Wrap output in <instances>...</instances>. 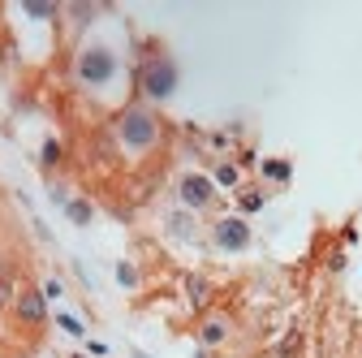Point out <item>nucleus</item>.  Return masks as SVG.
<instances>
[{
  "label": "nucleus",
  "mask_w": 362,
  "mask_h": 358,
  "mask_svg": "<svg viewBox=\"0 0 362 358\" xmlns=\"http://www.w3.org/2000/svg\"><path fill=\"white\" fill-rule=\"evenodd\" d=\"M121 138H125V147H151L156 143V121L147 117V112H125L121 117Z\"/></svg>",
  "instance_id": "1"
},
{
  "label": "nucleus",
  "mask_w": 362,
  "mask_h": 358,
  "mask_svg": "<svg viewBox=\"0 0 362 358\" xmlns=\"http://www.w3.org/2000/svg\"><path fill=\"white\" fill-rule=\"evenodd\" d=\"M112 70H117V61H112V52H104V48H91V52H82V61H78L82 83H108Z\"/></svg>",
  "instance_id": "2"
},
{
  "label": "nucleus",
  "mask_w": 362,
  "mask_h": 358,
  "mask_svg": "<svg viewBox=\"0 0 362 358\" xmlns=\"http://www.w3.org/2000/svg\"><path fill=\"white\" fill-rule=\"evenodd\" d=\"M13 306H18V315H22L26 324H43V319H47V302H43L39 289H22V294L13 298Z\"/></svg>",
  "instance_id": "3"
},
{
  "label": "nucleus",
  "mask_w": 362,
  "mask_h": 358,
  "mask_svg": "<svg viewBox=\"0 0 362 358\" xmlns=\"http://www.w3.org/2000/svg\"><path fill=\"white\" fill-rule=\"evenodd\" d=\"M169 91H173V65H169V61H156L151 70H147V95L164 100Z\"/></svg>",
  "instance_id": "4"
},
{
  "label": "nucleus",
  "mask_w": 362,
  "mask_h": 358,
  "mask_svg": "<svg viewBox=\"0 0 362 358\" xmlns=\"http://www.w3.org/2000/svg\"><path fill=\"white\" fill-rule=\"evenodd\" d=\"M181 199H186V207H207L211 203V182L207 177H186V182H181Z\"/></svg>",
  "instance_id": "5"
},
{
  "label": "nucleus",
  "mask_w": 362,
  "mask_h": 358,
  "mask_svg": "<svg viewBox=\"0 0 362 358\" xmlns=\"http://www.w3.org/2000/svg\"><path fill=\"white\" fill-rule=\"evenodd\" d=\"M216 242H220V246H228V251H237V246L251 242V229H246L242 220H220V224H216Z\"/></svg>",
  "instance_id": "6"
},
{
  "label": "nucleus",
  "mask_w": 362,
  "mask_h": 358,
  "mask_svg": "<svg viewBox=\"0 0 362 358\" xmlns=\"http://www.w3.org/2000/svg\"><path fill=\"white\" fill-rule=\"evenodd\" d=\"M298 350H302V333L293 328V333H289V337L281 341V346H276V358H293V354H298Z\"/></svg>",
  "instance_id": "7"
},
{
  "label": "nucleus",
  "mask_w": 362,
  "mask_h": 358,
  "mask_svg": "<svg viewBox=\"0 0 362 358\" xmlns=\"http://www.w3.org/2000/svg\"><path fill=\"white\" fill-rule=\"evenodd\" d=\"M224 333H228V324H224V319H207L203 341H207V346H216V341H224Z\"/></svg>",
  "instance_id": "8"
},
{
  "label": "nucleus",
  "mask_w": 362,
  "mask_h": 358,
  "mask_svg": "<svg viewBox=\"0 0 362 358\" xmlns=\"http://www.w3.org/2000/svg\"><path fill=\"white\" fill-rule=\"evenodd\" d=\"M70 216H74L78 224H87V220H91V203H82V199H74V203H70Z\"/></svg>",
  "instance_id": "9"
},
{
  "label": "nucleus",
  "mask_w": 362,
  "mask_h": 358,
  "mask_svg": "<svg viewBox=\"0 0 362 358\" xmlns=\"http://www.w3.org/2000/svg\"><path fill=\"white\" fill-rule=\"evenodd\" d=\"M216 182H220V186H237V169H233V165H220V169H216Z\"/></svg>",
  "instance_id": "10"
},
{
  "label": "nucleus",
  "mask_w": 362,
  "mask_h": 358,
  "mask_svg": "<svg viewBox=\"0 0 362 358\" xmlns=\"http://www.w3.org/2000/svg\"><path fill=\"white\" fill-rule=\"evenodd\" d=\"M13 298H18V294H13V281H9L5 272H0V306H9Z\"/></svg>",
  "instance_id": "11"
},
{
  "label": "nucleus",
  "mask_w": 362,
  "mask_h": 358,
  "mask_svg": "<svg viewBox=\"0 0 362 358\" xmlns=\"http://www.w3.org/2000/svg\"><path fill=\"white\" fill-rule=\"evenodd\" d=\"M56 160H61V143L47 138V143H43V165H56Z\"/></svg>",
  "instance_id": "12"
},
{
  "label": "nucleus",
  "mask_w": 362,
  "mask_h": 358,
  "mask_svg": "<svg viewBox=\"0 0 362 358\" xmlns=\"http://www.w3.org/2000/svg\"><path fill=\"white\" fill-rule=\"evenodd\" d=\"M117 281H121V285H134V281H138V272L129 268V264H121V268H117Z\"/></svg>",
  "instance_id": "13"
},
{
  "label": "nucleus",
  "mask_w": 362,
  "mask_h": 358,
  "mask_svg": "<svg viewBox=\"0 0 362 358\" xmlns=\"http://www.w3.org/2000/svg\"><path fill=\"white\" fill-rule=\"evenodd\" d=\"M263 173L276 177V182H285V177H289V165H263Z\"/></svg>",
  "instance_id": "14"
},
{
  "label": "nucleus",
  "mask_w": 362,
  "mask_h": 358,
  "mask_svg": "<svg viewBox=\"0 0 362 358\" xmlns=\"http://www.w3.org/2000/svg\"><path fill=\"white\" fill-rule=\"evenodd\" d=\"M190 298L203 302V298H207V285H203V281H190Z\"/></svg>",
  "instance_id": "15"
},
{
  "label": "nucleus",
  "mask_w": 362,
  "mask_h": 358,
  "mask_svg": "<svg viewBox=\"0 0 362 358\" xmlns=\"http://www.w3.org/2000/svg\"><path fill=\"white\" fill-rule=\"evenodd\" d=\"M259 203H263L259 194H246V199H242V207H246V211H259Z\"/></svg>",
  "instance_id": "16"
}]
</instances>
